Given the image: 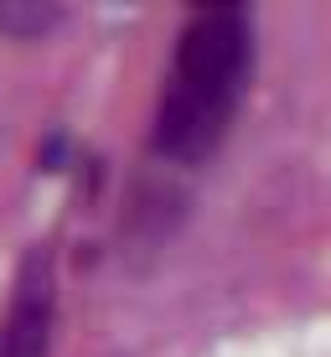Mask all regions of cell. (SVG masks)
Listing matches in <instances>:
<instances>
[{
    "instance_id": "cell-1",
    "label": "cell",
    "mask_w": 331,
    "mask_h": 357,
    "mask_svg": "<svg viewBox=\"0 0 331 357\" xmlns=\"http://www.w3.org/2000/svg\"><path fill=\"white\" fill-rule=\"evenodd\" d=\"M254 68V26L249 10L238 6H213L181 26L176 52L166 68L161 109H155L151 145L155 155L176 166H197L223 145L249 89Z\"/></svg>"
},
{
    "instance_id": "cell-3",
    "label": "cell",
    "mask_w": 331,
    "mask_h": 357,
    "mask_svg": "<svg viewBox=\"0 0 331 357\" xmlns=\"http://www.w3.org/2000/svg\"><path fill=\"white\" fill-rule=\"evenodd\" d=\"M57 16H63V10H52V6H0V31L36 36V31L57 26Z\"/></svg>"
},
{
    "instance_id": "cell-2",
    "label": "cell",
    "mask_w": 331,
    "mask_h": 357,
    "mask_svg": "<svg viewBox=\"0 0 331 357\" xmlns=\"http://www.w3.org/2000/svg\"><path fill=\"white\" fill-rule=\"evenodd\" d=\"M47 326H52V269L42 254H31L21 269L16 301H10L6 331H0V357H42Z\"/></svg>"
}]
</instances>
